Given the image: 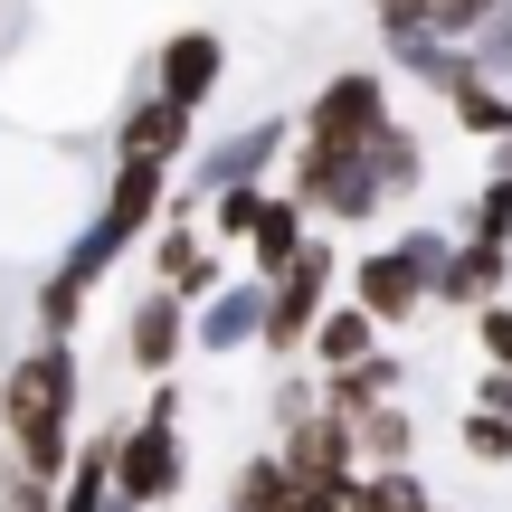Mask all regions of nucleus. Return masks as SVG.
I'll return each instance as SVG.
<instances>
[{"mask_svg": "<svg viewBox=\"0 0 512 512\" xmlns=\"http://www.w3.org/2000/svg\"><path fill=\"white\" fill-rule=\"evenodd\" d=\"M76 399H86V361L67 332H38L10 370H0V456L29 475H67L76 456Z\"/></svg>", "mask_w": 512, "mask_h": 512, "instance_id": "nucleus-1", "label": "nucleus"}, {"mask_svg": "<svg viewBox=\"0 0 512 512\" xmlns=\"http://www.w3.org/2000/svg\"><path fill=\"white\" fill-rule=\"evenodd\" d=\"M181 380H152V399H143V418L133 427H114V494L124 503H143V512H162V503H181V484H190V446H181Z\"/></svg>", "mask_w": 512, "mask_h": 512, "instance_id": "nucleus-2", "label": "nucleus"}, {"mask_svg": "<svg viewBox=\"0 0 512 512\" xmlns=\"http://www.w3.org/2000/svg\"><path fill=\"white\" fill-rule=\"evenodd\" d=\"M285 190L313 228H370V209H389L380 171H370V143H304L294 133V181Z\"/></svg>", "mask_w": 512, "mask_h": 512, "instance_id": "nucleus-3", "label": "nucleus"}, {"mask_svg": "<svg viewBox=\"0 0 512 512\" xmlns=\"http://www.w3.org/2000/svg\"><path fill=\"white\" fill-rule=\"evenodd\" d=\"M332 294H342V256H332V238H304L285 275H266V332H256V351L294 361L304 332H313V313H323Z\"/></svg>", "mask_w": 512, "mask_h": 512, "instance_id": "nucleus-4", "label": "nucleus"}, {"mask_svg": "<svg viewBox=\"0 0 512 512\" xmlns=\"http://www.w3.org/2000/svg\"><path fill=\"white\" fill-rule=\"evenodd\" d=\"M294 152V114H247V124H228L219 143H190V181L181 190H238V181H275V162Z\"/></svg>", "mask_w": 512, "mask_h": 512, "instance_id": "nucleus-5", "label": "nucleus"}, {"mask_svg": "<svg viewBox=\"0 0 512 512\" xmlns=\"http://www.w3.org/2000/svg\"><path fill=\"white\" fill-rule=\"evenodd\" d=\"M380 114H389V67H342V76L313 86V105L294 114V133H304V143H370Z\"/></svg>", "mask_w": 512, "mask_h": 512, "instance_id": "nucleus-6", "label": "nucleus"}, {"mask_svg": "<svg viewBox=\"0 0 512 512\" xmlns=\"http://www.w3.org/2000/svg\"><path fill=\"white\" fill-rule=\"evenodd\" d=\"M256 332H266V275H219V285L190 304V351H209V361H228V351H256Z\"/></svg>", "mask_w": 512, "mask_h": 512, "instance_id": "nucleus-7", "label": "nucleus"}, {"mask_svg": "<svg viewBox=\"0 0 512 512\" xmlns=\"http://www.w3.org/2000/svg\"><path fill=\"white\" fill-rule=\"evenodd\" d=\"M342 294H351V304H361L380 332H399V323H418V313H427V275L399 256V238L370 247L361 266H342Z\"/></svg>", "mask_w": 512, "mask_h": 512, "instance_id": "nucleus-8", "label": "nucleus"}, {"mask_svg": "<svg viewBox=\"0 0 512 512\" xmlns=\"http://www.w3.org/2000/svg\"><path fill=\"white\" fill-rule=\"evenodd\" d=\"M143 247H152V285H171V294H181V304H200V294H209V285H219V275H228V266H219L228 247H209V228L190 219V209H162Z\"/></svg>", "mask_w": 512, "mask_h": 512, "instance_id": "nucleus-9", "label": "nucleus"}, {"mask_svg": "<svg viewBox=\"0 0 512 512\" xmlns=\"http://www.w3.org/2000/svg\"><path fill=\"white\" fill-rule=\"evenodd\" d=\"M190 143H200V114L171 105V95H152V86L114 114V162H171V171H181Z\"/></svg>", "mask_w": 512, "mask_h": 512, "instance_id": "nucleus-10", "label": "nucleus"}, {"mask_svg": "<svg viewBox=\"0 0 512 512\" xmlns=\"http://www.w3.org/2000/svg\"><path fill=\"white\" fill-rule=\"evenodd\" d=\"M219 76H228V38L200 29V19H190V29H171L162 48H152V95H171V105H190V114L219 95Z\"/></svg>", "mask_w": 512, "mask_h": 512, "instance_id": "nucleus-11", "label": "nucleus"}, {"mask_svg": "<svg viewBox=\"0 0 512 512\" xmlns=\"http://www.w3.org/2000/svg\"><path fill=\"white\" fill-rule=\"evenodd\" d=\"M181 351H190V304L171 285H143L133 313H124V361L143 380H162V370H181Z\"/></svg>", "mask_w": 512, "mask_h": 512, "instance_id": "nucleus-12", "label": "nucleus"}, {"mask_svg": "<svg viewBox=\"0 0 512 512\" xmlns=\"http://www.w3.org/2000/svg\"><path fill=\"white\" fill-rule=\"evenodd\" d=\"M275 456L294 475H361V437H351L342 408H304L294 427H275Z\"/></svg>", "mask_w": 512, "mask_h": 512, "instance_id": "nucleus-13", "label": "nucleus"}, {"mask_svg": "<svg viewBox=\"0 0 512 512\" xmlns=\"http://www.w3.org/2000/svg\"><path fill=\"white\" fill-rule=\"evenodd\" d=\"M494 294H512V238H456V256H446V275H437V304L475 313V304H494Z\"/></svg>", "mask_w": 512, "mask_h": 512, "instance_id": "nucleus-14", "label": "nucleus"}, {"mask_svg": "<svg viewBox=\"0 0 512 512\" xmlns=\"http://www.w3.org/2000/svg\"><path fill=\"white\" fill-rule=\"evenodd\" d=\"M304 238H313V219L294 209V190H275V181H266V200H256V228H247V247H238V256H247V275H285Z\"/></svg>", "mask_w": 512, "mask_h": 512, "instance_id": "nucleus-15", "label": "nucleus"}, {"mask_svg": "<svg viewBox=\"0 0 512 512\" xmlns=\"http://www.w3.org/2000/svg\"><path fill=\"white\" fill-rule=\"evenodd\" d=\"M370 171H380V200H418L427 190V133L408 124L399 105H389L380 133H370Z\"/></svg>", "mask_w": 512, "mask_h": 512, "instance_id": "nucleus-16", "label": "nucleus"}, {"mask_svg": "<svg viewBox=\"0 0 512 512\" xmlns=\"http://www.w3.org/2000/svg\"><path fill=\"white\" fill-rule=\"evenodd\" d=\"M399 389H408V361H399V351H361V361L323 370V408H342V418H361V408L399 399Z\"/></svg>", "mask_w": 512, "mask_h": 512, "instance_id": "nucleus-17", "label": "nucleus"}, {"mask_svg": "<svg viewBox=\"0 0 512 512\" xmlns=\"http://www.w3.org/2000/svg\"><path fill=\"white\" fill-rule=\"evenodd\" d=\"M380 57H389V76H408V86H427V95H446L475 57H465V38H437V29H418V38H380Z\"/></svg>", "mask_w": 512, "mask_h": 512, "instance_id": "nucleus-18", "label": "nucleus"}, {"mask_svg": "<svg viewBox=\"0 0 512 512\" xmlns=\"http://www.w3.org/2000/svg\"><path fill=\"white\" fill-rule=\"evenodd\" d=\"M304 351H313V370H342V361H361V351H380V323H370V313L351 304V294H332V304L313 313Z\"/></svg>", "mask_w": 512, "mask_h": 512, "instance_id": "nucleus-19", "label": "nucleus"}, {"mask_svg": "<svg viewBox=\"0 0 512 512\" xmlns=\"http://www.w3.org/2000/svg\"><path fill=\"white\" fill-rule=\"evenodd\" d=\"M437 105H446V124H456L465 143H494V133L512 124V86H494V76H475V67H465Z\"/></svg>", "mask_w": 512, "mask_h": 512, "instance_id": "nucleus-20", "label": "nucleus"}, {"mask_svg": "<svg viewBox=\"0 0 512 512\" xmlns=\"http://www.w3.org/2000/svg\"><path fill=\"white\" fill-rule=\"evenodd\" d=\"M351 437H361V465H418V418H408L399 399L361 408V418H351Z\"/></svg>", "mask_w": 512, "mask_h": 512, "instance_id": "nucleus-21", "label": "nucleus"}, {"mask_svg": "<svg viewBox=\"0 0 512 512\" xmlns=\"http://www.w3.org/2000/svg\"><path fill=\"white\" fill-rule=\"evenodd\" d=\"M351 512H437V494L418 484V465H361L351 475Z\"/></svg>", "mask_w": 512, "mask_h": 512, "instance_id": "nucleus-22", "label": "nucleus"}, {"mask_svg": "<svg viewBox=\"0 0 512 512\" xmlns=\"http://www.w3.org/2000/svg\"><path fill=\"white\" fill-rule=\"evenodd\" d=\"M228 512H294V465L275 456V446H266V456H247L238 484H228Z\"/></svg>", "mask_w": 512, "mask_h": 512, "instance_id": "nucleus-23", "label": "nucleus"}, {"mask_svg": "<svg viewBox=\"0 0 512 512\" xmlns=\"http://www.w3.org/2000/svg\"><path fill=\"white\" fill-rule=\"evenodd\" d=\"M256 200H266V181L209 190V200H200V228H209V247H247V228H256Z\"/></svg>", "mask_w": 512, "mask_h": 512, "instance_id": "nucleus-24", "label": "nucleus"}, {"mask_svg": "<svg viewBox=\"0 0 512 512\" xmlns=\"http://www.w3.org/2000/svg\"><path fill=\"white\" fill-rule=\"evenodd\" d=\"M465 57H475V76L512 86V0H494V10H484V29L465 38Z\"/></svg>", "mask_w": 512, "mask_h": 512, "instance_id": "nucleus-25", "label": "nucleus"}, {"mask_svg": "<svg viewBox=\"0 0 512 512\" xmlns=\"http://www.w3.org/2000/svg\"><path fill=\"white\" fill-rule=\"evenodd\" d=\"M456 446H465L475 465H503V475H512V418H503V408H465Z\"/></svg>", "mask_w": 512, "mask_h": 512, "instance_id": "nucleus-26", "label": "nucleus"}, {"mask_svg": "<svg viewBox=\"0 0 512 512\" xmlns=\"http://www.w3.org/2000/svg\"><path fill=\"white\" fill-rule=\"evenodd\" d=\"M456 238H512V181L503 171H484V190L465 200V228Z\"/></svg>", "mask_w": 512, "mask_h": 512, "instance_id": "nucleus-27", "label": "nucleus"}, {"mask_svg": "<svg viewBox=\"0 0 512 512\" xmlns=\"http://www.w3.org/2000/svg\"><path fill=\"white\" fill-rule=\"evenodd\" d=\"M399 256L427 275V304H437V275H446V256H456V228H399Z\"/></svg>", "mask_w": 512, "mask_h": 512, "instance_id": "nucleus-28", "label": "nucleus"}, {"mask_svg": "<svg viewBox=\"0 0 512 512\" xmlns=\"http://www.w3.org/2000/svg\"><path fill=\"white\" fill-rule=\"evenodd\" d=\"M304 408H323V370H285V380L266 389V418H275V427H294Z\"/></svg>", "mask_w": 512, "mask_h": 512, "instance_id": "nucleus-29", "label": "nucleus"}, {"mask_svg": "<svg viewBox=\"0 0 512 512\" xmlns=\"http://www.w3.org/2000/svg\"><path fill=\"white\" fill-rule=\"evenodd\" d=\"M0 512H57V484H48V475H29V465H10V456H0Z\"/></svg>", "mask_w": 512, "mask_h": 512, "instance_id": "nucleus-30", "label": "nucleus"}, {"mask_svg": "<svg viewBox=\"0 0 512 512\" xmlns=\"http://www.w3.org/2000/svg\"><path fill=\"white\" fill-rule=\"evenodd\" d=\"M361 10H370V38H418L437 0H361Z\"/></svg>", "mask_w": 512, "mask_h": 512, "instance_id": "nucleus-31", "label": "nucleus"}, {"mask_svg": "<svg viewBox=\"0 0 512 512\" xmlns=\"http://www.w3.org/2000/svg\"><path fill=\"white\" fill-rule=\"evenodd\" d=\"M475 342H484V361H503V370H512V294L475 304Z\"/></svg>", "mask_w": 512, "mask_h": 512, "instance_id": "nucleus-32", "label": "nucleus"}, {"mask_svg": "<svg viewBox=\"0 0 512 512\" xmlns=\"http://www.w3.org/2000/svg\"><path fill=\"white\" fill-rule=\"evenodd\" d=\"M484 10H494V0H437V10H427V29H437V38H475Z\"/></svg>", "mask_w": 512, "mask_h": 512, "instance_id": "nucleus-33", "label": "nucleus"}, {"mask_svg": "<svg viewBox=\"0 0 512 512\" xmlns=\"http://www.w3.org/2000/svg\"><path fill=\"white\" fill-rule=\"evenodd\" d=\"M475 408H503V418H512V370H503V361H484V380H475Z\"/></svg>", "mask_w": 512, "mask_h": 512, "instance_id": "nucleus-34", "label": "nucleus"}, {"mask_svg": "<svg viewBox=\"0 0 512 512\" xmlns=\"http://www.w3.org/2000/svg\"><path fill=\"white\" fill-rule=\"evenodd\" d=\"M494 171H503V181H512V124L494 133Z\"/></svg>", "mask_w": 512, "mask_h": 512, "instance_id": "nucleus-35", "label": "nucleus"}, {"mask_svg": "<svg viewBox=\"0 0 512 512\" xmlns=\"http://www.w3.org/2000/svg\"><path fill=\"white\" fill-rule=\"evenodd\" d=\"M105 512H143V503H124V494H105Z\"/></svg>", "mask_w": 512, "mask_h": 512, "instance_id": "nucleus-36", "label": "nucleus"}, {"mask_svg": "<svg viewBox=\"0 0 512 512\" xmlns=\"http://www.w3.org/2000/svg\"><path fill=\"white\" fill-rule=\"evenodd\" d=\"M0 19H10V0H0Z\"/></svg>", "mask_w": 512, "mask_h": 512, "instance_id": "nucleus-37", "label": "nucleus"}, {"mask_svg": "<svg viewBox=\"0 0 512 512\" xmlns=\"http://www.w3.org/2000/svg\"><path fill=\"white\" fill-rule=\"evenodd\" d=\"M219 512H228V503H219Z\"/></svg>", "mask_w": 512, "mask_h": 512, "instance_id": "nucleus-38", "label": "nucleus"}]
</instances>
